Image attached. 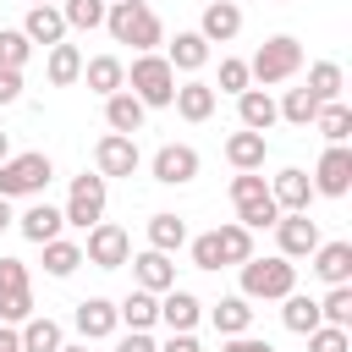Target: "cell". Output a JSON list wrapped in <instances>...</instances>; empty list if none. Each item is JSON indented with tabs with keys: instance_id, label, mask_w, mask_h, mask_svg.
<instances>
[{
	"instance_id": "cell-1",
	"label": "cell",
	"mask_w": 352,
	"mask_h": 352,
	"mask_svg": "<svg viewBox=\"0 0 352 352\" xmlns=\"http://www.w3.org/2000/svg\"><path fill=\"white\" fill-rule=\"evenodd\" d=\"M104 28H110V38H116V44H132L138 55H154V50L165 44V22L154 16V6H148V0H110Z\"/></svg>"
},
{
	"instance_id": "cell-2",
	"label": "cell",
	"mask_w": 352,
	"mask_h": 352,
	"mask_svg": "<svg viewBox=\"0 0 352 352\" xmlns=\"http://www.w3.org/2000/svg\"><path fill=\"white\" fill-rule=\"evenodd\" d=\"M242 270V292L236 297H248V302H280V297H292L297 292V264L292 258H280V253H270V258H248V264H236Z\"/></svg>"
},
{
	"instance_id": "cell-3",
	"label": "cell",
	"mask_w": 352,
	"mask_h": 352,
	"mask_svg": "<svg viewBox=\"0 0 352 352\" xmlns=\"http://www.w3.org/2000/svg\"><path fill=\"white\" fill-rule=\"evenodd\" d=\"M126 94L143 104V110H170V99H176V72H170V60L154 50V55H132V66H126Z\"/></svg>"
},
{
	"instance_id": "cell-4",
	"label": "cell",
	"mask_w": 352,
	"mask_h": 352,
	"mask_svg": "<svg viewBox=\"0 0 352 352\" xmlns=\"http://www.w3.org/2000/svg\"><path fill=\"white\" fill-rule=\"evenodd\" d=\"M302 72V44L292 38V33H275V38H264L258 50H253V60H248V77L258 82V88H270V82H286V77H297Z\"/></svg>"
},
{
	"instance_id": "cell-5",
	"label": "cell",
	"mask_w": 352,
	"mask_h": 352,
	"mask_svg": "<svg viewBox=\"0 0 352 352\" xmlns=\"http://www.w3.org/2000/svg\"><path fill=\"white\" fill-rule=\"evenodd\" d=\"M50 176H55L50 154H38V148L11 154V160H0V198H38L50 187Z\"/></svg>"
},
{
	"instance_id": "cell-6",
	"label": "cell",
	"mask_w": 352,
	"mask_h": 352,
	"mask_svg": "<svg viewBox=\"0 0 352 352\" xmlns=\"http://www.w3.org/2000/svg\"><path fill=\"white\" fill-rule=\"evenodd\" d=\"M104 198H110V182L94 170H82V176H72V192H66V209H60V220L72 226V231H94L99 220H104Z\"/></svg>"
},
{
	"instance_id": "cell-7",
	"label": "cell",
	"mask_w": 352,
	"mask_h": 352,
	"mask_svg": "<svg viewBox=\"0 0 352 352\" xmlns=\"http://www.w3.org/2000/svg\"><path fill=\"white\" fill-rule=\"evenodd\" d=\"M126 258H132V236H126V226L99 220V226L88 231V242H82V264H94V270H121Z\"/></svg>"
},
{
	"instance_id": "cell-8",
	"label": "cell",
	"mask_w": 352,
	"mask_h": 352,
	"mask_svg": "<svg viewBox=\"0 0 352 352\" xmlns=\"http://www.w3.org/2000/svg\"><path fill=\"white\" fill-rule=\"evenodd\" d=\"M198 148L192 143H160L154 148V160H148V170H154V182L160 187H187V182H198Z\"/></svg>"
},
{
	"instance_id": "cell-9",
	"label": "cell",
	"mask_w": 352,
	"mask_h": 352,
	"mask_svg": "<svg viewBox=\"0 0 352 352\" xmlns=\"http://www.w3.org/2000/svg\"><path fill=\"white\" fill-rule=\"evenodd\" d=\"M314 192L319 198H346L352 192V148L346 143H330L324 154H319V165H314Z\"/></svg>"
},
{
	"instance_id": "cell-10",
	"label": "cell",
	"mask_w": 352,
	"mask_h": 352,
	"mask_svg": "<svg viewBox=\"0 0 352 352\" xmlns=\"http://www.w3.org/2000/svg\"><path fill=\"white\" fill-rule=\"evenodd\" d=\"M143 154H138V138H121V132H104L94 143V170L110 182V176H138Z\"/></svg>"
},
{
	"instance_id": "cell-11",
	"label": "cell",
	"mask_w": 352,
	"mask_h": 352,
	"mask_svg": "<svg viewBox=\"0 0 352 352\" xmlns=\"http://www.w3.org/2000/svg\"><path fill=\"white\" fill-rule=\"evenodd\" d=\"M270 198H275V209H280V214H308V204H314V182H308V170H302V165L275 170Z\"/></svg>"
},
{
	"instance_id": "cell-12",
	"label": "cell",
	"mask_w": 352,
	"mask_h": 352,
	"mask_svg": "<svg viewBox=\"0 0 352 352\" xmlns=\"http://www.w3.org/2000/svg\"><path fill=\"white\" fill-rule=\"evenodd\" d=\"M275 242H280V258H308L324 236H319V220L314 214H280L275 220Z\"/></svg>"
},
{
	"instance_id": "cell-13",
	"label": "cell",
	"mask_w": 352,
	"mask_h": 352,
	"mask_svg": "<svg viewBox=\"0 0 352 352\" xmlns=\"http://www.w3.org/2000/svg\"><path fill=\"white\" fill-rule=\"evenodd\" d=\"M192 33H198L204 44H231V38L242 33V6H236V0H209Z\"/></svg>"
},
{
	"instance_id": "cell-14",
	"label": "cell",
	"mask_w": 352,
	"mask_h": 352,
	"mask_svg": "<svg viewBox=\"0 0 352 352\" xmlns=\"http://www.w3.org/2000/svg\"><path fill=\"white\" fill-rule=\"evenodd\" d=\"M72 324H77V336H82V341H104V336H116V330H121V319H116V302H110V297H82V302L72 308Z\"/></svg>"
},
{
	"instance_id": "cell-15",
	"label": "cell",
	"mask_w": 352,
	"mask_h": 352,
	"mask_svg": "<svg viewBox=\"0 0 352 352\" xmlns=\"http://www.w3.org/2000/svg\"><path fill=\"white\" fill-rule=\"evenodd\" d=\"M22 38H28V44H44V50L66 44V16H60V6H28Z\"/></svg>"
},
{
	"instance_id": "cell-16",
	"label": "cell",
	"mask_w": 352,
	"mask_h": 352,
	"mask_svg": "<svg viewBox=\"0 0 352 352\" xmlns=\"http://www.w3.org/2000/svg\"><path fill=\"white\" fill-rule=\"evenodd\" d=\"M308 258L324 286H352V242H319Z\"/></svg>"
},
{
	"instance_id": "cell-17",
	"label": "cell",
	"mask_w": 352,
	"mask_h": 352,
	"mask_svg": "<svg viewBox=\"0 0 352 352\" xmlns=\"http://www.w3.org/2000/svg\"><path fill=\"white\" fill-rule=\"evenodd\" d=\"M198 319H204V302L192 297V292H182V286H170V292H160V324L176 336V330H198Z\"/></svg>"
},
{
	"instance_id": "cell-18",
	"label": "cell",
	"mask_w": 352,
	"mask_h": 352,
	"mask_svg": "<svg viewBox=\"0 0 352 352\" xmlns=\"http://www.w3.org/2000/svg\"><path fill=\"white\" fill-rule=\"evenodd\" d=\"M16 231H22L33 248H44V242H55V236L66 231V220H60V209H55V204H28V209L16 214Z\"/></svg>"
},
{
	"instance_id": "cell-19",
	"label": "cell",
	"mask_w": 352,
	"mask_h": 352,
	"mask_svg": "<svg viewBox=\"0 0 352 352\" xmlns=\"http://www.w3.org/2000/svg\"><path fill=\"white\" fill-rule=\"evenodd\" d=\"M126 264H132L138 286H143V292H154V297L176 286V264H170V253H154V248H143V253H138V258H126Z\"/></svg>"
},
{
	"instance_id": "cell-20",
	"label": "cell",
	"mask_w": 352,
	"mask_h": 352,
	"mask_svg": "<svg viewBox=\"0 0 352 352\" xmlns=\"http://www.w3.org/2000/svg\"><path fill=\"white\" fill-rule=\"evenodd\" d=\"M82 82H88L99 99H110V94L126 88V60H121V55H94V60H82Z\"/></svg>"
},
{
	"instance_id": "cell-21",
	"label": "cell",
	"mask_w": 352,
	"mask_h": 352,
	"mask_svg": "<svg viewBox=\"0 0 352 352\" xmlns=\"http://www.w3.org/2000/svg\"><path fill=\"white\" fill-rule=\"evenodd\" d=\"M236 121H242V132H270V126L280 121L270 88H248V94H236Z\"/></svg>"
},
{
	"instance_id": "cell-22",
	"label": "cell",
	"mask_w": 352,
	"mask_h": 352,
	"mask_svg": "<svg viewBox=\"0 0 352 352\" xmlns=\"http://www.w3.org/2000/svg\"><path fill=\"white\" fill-rule=\"evenodd\" d=\"M176 116L182 121H209L214 116V88L204 82V77H187V82H176Z\"/></svg>"
},
{
	"instance_id": "cell-23",
	"label": "cell",
	"mask_w": 352,
	"mask_h": 352,
	"mask_svg": "<svg viewBox=\"0 0 352 352\" xmlns=\"http://www.w3.org/2000/svg\"><path fill=\"white\" fill-rule=\"evenodd\" d=\"M143 121H148V110H143V104H138L126 88L104 99V126H110V132H121V138H138V132H143Z\"/></svg>"
},
{
	"instance_id": "cell-24",
	"label": "cell",
	"mask_w": 352,
	"mask_h": 352,
	"mask_svg": "<svg viewBox=\"0 0 352 352\" xmlns=\"http://www.w3.org/2000/svg\"><path fill=\"white\" fill-rule=\"evenodd\" d=\"M116 319H121L126 330H154V324H160V297L143 292V286H132V292L116 302Z\"/></svg>"
},
{
	"instance_id": "cell-25",
	"label": "cell",
	"mask_w": 352,
	"mask_h": 352,
	"mask_svg": "<svg viewBox=\"0 0 352 352\" xmlns=\"http://www.w3.org/2000/svg\"><path fill=\"white\" fill-rule=\"evenodd\" d=\"M165 60H170V72H204L209 66V44L198 38V33H176L170 44H165Z\"/></svg>"
},
{
	"instance_id": "cell-26",
	"label": "cell",
	"mask_w": 352,
	"mask_h": 352,
	"mask_svg": "<svg viewBox=\"0 0 352 352\" xmlns=\"http://www.w3.org/2000/svg\"><path fill=\"white\" fill-rule=\"evenodd\" d=\"M148 248H154V253H182V248H187V220L170 214V209L148 214Z\"/></svg>"
},
{
	"instance_id": "cell-27",
	"label": "cell",
	"mask_w": 352,
	"mask_h": 352,
	"mask_svg": "<svg viewBox=\"0 0 352 352\" xmlns=\"http://www.w3.org/2000/svg\"><path fill=\"white\" fill-rule=\"evenodd\" d=\"M280 324L292 330V336H314L324 319H319V297H302V292H292V297H280Z\"/></svg>"
},
{
	"instance_id": "cell-28",
	"label": "cell",
	"mask_w": 352,
	"mask_h": 352,
	"mask_svg": "<svg viewBox=\"0 0 352 352\" xmlns=\"http://www.w3.org/2000/svg\"><path fill=\"white\" fill-rule=\"evenodd\" d=\"M264 154H270V138H264V132H231V138H226V160H231L236 170H258Z\"/></svg>"
},
{
	"instance_id": "cell-29",
	"label": "cell",
	"mask_w": 352,
	"mask_h": 352,
	"mask_svg": "<svg viewBox=\"0 0 352 352\" xmlns=\"http://www.w3.org/2000/svg\"><path fill=\"white\" fill-rule=\"evenodd\" d=\"M209 319H214L220 336H248V330H253V302H248V297H220V302L209 308Z\"/></svg>"
},
{
	"instance_id": "cell-30",
	"label": "cell",
	"mask_w": 352,
	"mask_h": 352,
	"mask_svg": "<svg viewBox=\"0 0 352 352\" xmlns=\"http://www.w3.org/2000/svg\"><path fill=\"white\" fill-rule=\"evenodd\" d=\"M16 341H22V352H60V324L50 319V314H33L28 324H16Z\"/></svg>"
},
{
	"instance_id": "cell-31",
	"label": "cell",
	"mask_w": 352,
	"mask_h": 352,
	"mask_svg": "<svg viewBox=\"0 0 352 352\" xmlns=\"http://www.w3.org/2000/svg\"><path fill=\"white\" fill-rule=\"evenodd\" d=\"M302 88H308V94H314L319 104H336V99H341V88H346V72H341L336 60H314V66H308V82H302Z\"/></svg>"
},
{
	"instance_id": "cell-32",
	"label": "cell",
	"mask_w": 352,
	"mask_h": 352,
	"mask_svg": "<svg viewBox=\"0 0 352 352\" xmlns=\"http://www.w3.org/2000/svg\"><path fill=\"white\" fill-rule=\"evenodd\" d=\"M44 77H50L55 88H72V82L82 77V50H77V44H55L50 60H44Z\"/></svg>"
},
{
	"instance_id": "cell-33",
	"label": "cell",
	"mask_w": 352,
	"mask_h": 352,
	"mask_svg": "<svg viewBox=\"0 0 352 352\" xmlns=\"http://www.w3.org/2000/svg\"><path fill=\"white\" fill-rule=\"evenodd\" d=\"M214 242H220V258H226V264H248V258H253V231L236 226V220L214 226Z\"/></svg>"
},
{
	"instance_id": "cell-34",
	"label": "cell",
	"mask_w": 352,
	"mask_h": 352,
	"mask_svg": "<svg viewBox=\"0 0 352 352\" xmlns=\"http://www.w3.org/2000/svg\"><path fill=\"white\" fill-rule=\"evenodd\" d=\"M77 264H82V242H72V236H55V242H44V275L66 280Z\"/></svg>"
},
{
	"instance_id": "cell-35",
	"label": "cell",
	"mask_w": 352,
	"mask_h": 352,
	"mask_svg": "<svg viewBox=\"0 0 352 352\" xmlns=\"http://www.w3.org/2000/svg\"><path fill=\"white\" fill-rule=\"evenodd\" d=\"M275 220H280V209H275V198H270V187L236 204V226H248V231H264V226H275Z\"/></svg>"
},
{
	"instance_id": "cell-36",
	"label": "cell",
	"mask_w": 352,
	"mask_h": 352,
	"mask_svg": "<svg viewBox=\"0 0 352 352\" xmlns=\"http://www.w3.org/2000/svg\"><path fill=\"white\" fill-rule=\"evenodd\" d=\"M104 11H110V0H60V16H66V33H72V28H82V33H94V28H104Z\"/></svg>"
},
{
	"instance_id": "cell-37",
	"label": "cell",
	"mask_w": 352,
	"mask_h": 352,
	"mask_svg": "<svg viewBox=\"0 0 352 352\" xmlns=\"http://www.w3.org/2000/svg\"><path fill=\"white\" fill-rule=\"evenodd\" d=\"M314 126H319V138H324V143H346V138H352V110H346L341 99H336V104H319Z\"/></svg>"
},
{
	"instance_id": "cell-38",
	"label": "cell",
	"mask_w": 352,
	"mask_h": 352,
	"mask_svg": "<svg viewBox=\"0 0 352 352\" xmlns=\"http://www.w3.org/2000/svg\"><path fill=\"white\" fill-rule=\"evenodd\" d=\"M275 110H280V121H292V126H314V116H319V99H314L308 88H286V99H280Z\"/></svg>"
},
{
	"instance_id": "cell-39",
	"label": "cell",
	"mask_w": 352,
	"mask_h": 352,
	"mask_svg": "<svg viewBox=\"0 0 352 352\" xmlns=\"http://www.w3.org/2000/svg\"><path fill=\"white\" fill-rule=\"evenodd\" d=\"M319 319L336 324V330H352V286H330L319 297Z\"/></svg>"
},
{
	"instance_id": "cell-40",
	"label": "cell",
	"mask_w": 352,
	"mask_h": 352,
	"mask_svg": "<svg viewBox=\"0 0 352 352\" xmlns=\"http://www.w3.org/2000/svg\"><path fill=\"white\" fill-rule=\"evenodd\" d=\"M33 55V44L22 38V28H0V72H22Z\"/></svg>"
},
{
	"instance_id": "cell-41",
	"label": "cell",
	"mask_w": 352,
	"mask_h": 352,
	"mask_svg": "<svg viewBox=\"0 0 352 352\" xmlns=\"http://www.w3.org/2000/svg\"><path fill=\"white\" fill-rule=\"evenodd\" d=\"M209 88H220V94H248V88H253V77H248V60L226 55V60H220V82H209Z\"/></svg>"
},
{
	"instance_id": "cell-42",
	"label": "cell",
	"mask_w": 352,
	"mask_h": 352,
	"mask_svg": "<svg viewBox=\"0 0 352 352\" xmlns=\"http://www.w3.org/2000/svg\"><path fill=\"white\" fill-rule=\"evenodd\" d=\"M33 319V292H0V324H28Z\"/></svg>"
},
{
	"instance_id": "cell-43",
	"label": "cell",
	"mask_w": 352,
	"mask_h": 352,
	"mask_svg": "<svg viewBox=\"0 0 352 352\" xmlns=\"http://www.w3.org/2000/svg\"><path fill=\"white\" fill-rule=\"evenodd\" d=\"M308 352H352V330H336V324H319L308 336Z\"/></svg>"
},
{
	"instance_id": "cell-44",
	"label": "cell",
	"mask_w": 352,
	"mask_h": 352,
	"mask_svg": "<svg viewBox=\"0 0 352 352\" xmlns=\"http://www.w3.org/2000/svg\"><path fill=\"white\" fill-rule=\"evenodd\" d=\"M187 248H192V270H220V264H226V258H220V242H214V231L192 236Z\"/></svg>"
},
{
	"instance_id": "cell-45",
	"label": "cell",
	"mask_w": 352,
	"mask_h": 352,
	"mask_svg": "<svg viewBox=\"0 0 352 352\" xmlns=\"http://www.w3.org/2000/svg\"><path fill=\"white\" fill-rule=\"evenodd\" d=\"M0 292H33V275L22 258H0Z\"/></svg>"
},
{
	"instance_id": "cell-46",
	"label": "cell",
	"mask_w": 352,
	"mask_h": 352,
	"mask_svg": "<svg viewBox=\"0 0 352 352\" xmlns=\"http://www.w3.org/2000/svg\"><path fill=\"white\" fill-rule=\"evenodd\" d=\"M154 346H160V341H154L148 330H126V336L116 341V352H154Z\"/></svg>"
},
{
	"instance_id": "cell-47",
	"label": "cell",
	"mask_w": 352,
	"mask_h": 352,
	"mask_svg": "<svg viewBox=\"0 0 352 352\" xmlns=\"http://www.w3.org/2000/svg\"><path fill=\"white\" fill-rule=\"evenodd\" d=\"M154 352H204V346H198V336H192V330H176V336H170V341H160Z\"/></svg>"
},
{
	"instance_id": "cell-48",
	"label": "cell",
	"mask_w": 352,
	"mask_h": 352,
	"mask_svg": "<svg viewBox=\"0 0 352 352\" xmlns=\"http://www.w3.org/2000/svg\"><path fill=\"white\" fill-rule=\"evenodd\" d=\"M220 352H275L270 341H258V336H226V346Z\"/></svg>"
},
{
	"instance_id": "cell-49",
	"label": "cell",
	"mask_w": 352,
	"mask_h": 352,
	"mask_svg": "<svg viewBox=\"0 0 352 352\" xmlns=\"http://www.w3.org/2000/svg\"><path fill=\"white\" fill-rule=\"evenodd\" d=\"M22 99V72H0V104H16Z\"/></svg>"
},
{
	"instance_id": "cell-50",
	"label": "cell",
	"mask_w": 352,
	"mask_h": 352,
	"mask_svg": "<svg viewBox=\"0 0 352 352\" xmlns=\"http://www.w3.org/2000/svg\"><path fill=\"white\" fill-rule=\"evenodd\" d=\"M0 352H22V341H16V324H0Z\"/></svg>"
},
{
	"instance_id": "cell-51",
	"label": "cell",
	"mask_w": 352,
	"mask_h": 352,
	"mask_svg": "<svg viewBox=\"0 0 352 352\" xmlns=\"http://www.w3.org/2000/svg\"><path fill=\"white\" fill-rule=\"evenodd\" d=\"M16 226V214H11V198H0V231H11Z\"/></svg>"
},
{
	"instance_id": "cell-52",
	"label": "cell",
	"mask_w": 352,
	"mask_h": 352,
	"mask_svg": "<svg viewBox=\"0 0 352 352\" xmlns=\"http://www.w3.org/2000/svg\"><path fill=\"white\" fill-rule=\"evenodd\" d=\"M60 352H88V341H60Z\"/></svg>"
},
{
	"instance_id": "cell-53",
	"label": "cell",
	"mask_w": 352,
	"mask_h": 352,
	"mask_svg": "<svg viewBox=\"0 0 352 352\" xmlns=\"http://www.w3.org/2000/svg\"><path fill=\"white\" fill-rule=\"evenodd\" d=\"M0 160H11V138L6 132H0Z\"/></svg>"
},
{
	"instance_id": "cell-54",
	"label": "cell",
	"mask_w": 352,
	"mask_h": 352,
	"mask_svg": "<svg viewBox=\"0 0 352 352\" xmlns=\"http://www.w3.org/2000/svg\"><path fill=\"white\" fill-rule=\"evenodd\" d=\"M33 6H60V0H33Z\"/></svg>"
}]
</instances>
